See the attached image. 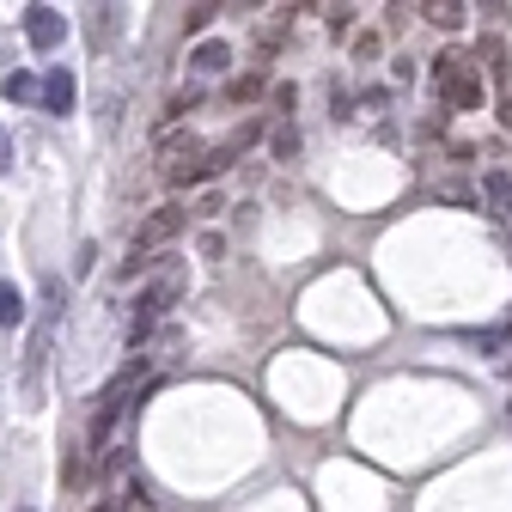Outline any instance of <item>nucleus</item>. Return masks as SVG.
<instances>
[{
	"label": "nucleus",
	"instance_id": "obj_8",
	"mask_svg": "<svg viewBox=\"0 0 512 512\" xmlns=\"http://www.w3.org/2000/svg\"><path fill=\"white\" fill-rule=\"evenodd\" d=\"M421 19H433L439 31H464L470 7H458V0H439V7H421Z\"/></svg>",
	"mask_w": 512,
	"mask_h": 512
},
{
	"label": "nucleus",
	"instance_id": "obj_16",
	"mask_svg": "<svg viewBox=\"0 0 512 512\" xmlns=\"http://www.w3.org/2000/svg\"><path fill=\"white\" fill-rule=\"evenodd\" d=\"M214 19H220V7H189V13H183V31H208Z\"/></svg>",
	"mask_w": 512,
	"mask_h": 512
},
{
	"label": "nucleus",
	"instance_id": "obj_4",
	"mask_svg": "<svg viewBox=\"0 0 512 512\" xmlns=\"http://www.w3.org/2000/svg\"><path fill=\"white\" fill-rule=\"evenodd\" d=\"M25 37H31V49H61V37H68V19H61L55 7H25Z\"/></svg>",
	"mask_w": 512,
	"mask_h": 512
},
{
	"label": "nucleus",
	"instance_id": "obj_6",
	"mask_svg": "<svg viewBox=\"0 0 512 512\" xmlns=\"http://www.w3.org/2000/svg\"><path fill=\"white\" fill-rule=\"evenodd\" d=\"M43 110L49 116H74V74L68 68H49L43 74Z\"/></svg>",
	"mask_w": 512,
	"mask_h": 512
},
{
	"label": "nucleus",
	"instance_id": "obj_13",
	"mask_svg": "<svg viewBox=\"0 0 512 512\" xmlns=\"http://www.w3.org/2000/svg\"><path fill=\"white\" fill-rule=\"evenodd\" d=\"M354 19H360V13H354V7H330V13H324V31H330V37H336V43H342V37H348V31H354Z\"/></svg>",
	"mask_w": 512,
	"mask_h": 512
},
{
	"label": "nucleus",
	"instance_id": "obj_15",
	"mask_svg": "<svg viewBox=\"0 0 512 512\" xmlns=\"http://www.w3.org/2000/svg\"><path fill=\"white\" fill-rule=\"evenodd\" d=\"M0 92H7L13 104H25V98H37V80L31 74H7V80H0Z\"/></svg>",
	"mask_w": 512,
	"mask_h": 512
},
{
	"label": "nucleus",
	"instance_id": "obj_18",
	"mask_svg": "<svg viewBox=\"0 0 512 512\" xmlns=\"http://www.w3.org/2000/svg\"><path fill=\"white\" fill-rule=\"evenodd\" d=\"M293 104H299V86H293V80H287V86H275V110H281V122L293 116Z\"/></svg>",
	"mask_w": 512,
	"mask_h": 512
},
{
	"label": "nucleus",
	"instance_id": "obj_3",
	"mask_svg": "<svg viewBox=\"0 0 512 512\" xmlns=\"http://www.w3.org/2000/svg\"><path fill=\"white\" fill-rule=\"evenodd\" d=\"M183 226H189V208H183V202H165V208H153V220L135 232V244H128V250H135V256H153V250H159L165 238H177Z\"/></svg>",
	"mask_w": 512,
	"mask_h": 512
},
{
	"label": "nucleus",
	"instance_id": "obj_1",
	"mask_svg": "<svg viewBox=\"0 0 512 512\" xmlns=\"http://www.w3.org/2000/svg\"><path fill=\"white\" fill-rule=\"evenodd\" d=\"M433 86H439L445 110H482L488 104V80H482V68H470L464 49H445L433 61Z\"/></svg>",
	"mask_w": 512,
	"mask_h": 512
},
{
	"label": "nucleus",
	"instance_id": "obj_14",
	"mask_svg": "<svg viewBox=\"0 0 512 512\" xmlns=\"http://www.w3.org/2000/svg\"><path fill=\"white\" fill-rule=\"evenodd\" d=\"M25 317V299H19V287H7L0 281V324H19Z\"/></svg>",
	"mask_w": 512,
	"mask_h": 512
},
{
	"label": "nucleus",
	"instance_id": "obj_19",
	"mask_svg": "<svg viewBox=\"0 0 512 512\" xmlns=\"http://www.w3.org/2000/svg\"><path fill=\"white\" fill-rule=\"evenodd\" d=\"M7 165H13V135L0 128V171H7Z\"/></svg>",
	"mask_w": 512,
	"mask_h": 512
},
{
	"label": "nucleus",
	"instance_id": "obj_2",
	"mask_svg": "<svg viewBox=\"0 0 512 512\" xmlns=\"http://www.w3.org/2000/svg\"><path fill=\"white\" fill-rule=\"evenodd\" d=\"M177 293H183V269H177V263H171L165 275H153V281L141 287V299L128 305V348H141V342L153 336V324H159V311H165V305H171Z\"/></svg>",
	"mask_w": 512,
	"mask_h": 512
},
{
	"label": "nucleus",
	"instance_id": "obj_10",
	"mask_svg": "<svg viewBox=\"0 0 512 512\" xmlns=\"http://www.w3.org/2000/svg\"><path fill=\"white\" fill-rule=\"evenodd\" d=\"M269 147H275V159H281V165H287V159H293V153H299V128H293V116H287V122H275V128H269Z\"/></svg>",
	"mask_w": 512,
	"mask_h": 512
},
{
	"label": "nucleus",
	"instance_id": "obj_7",
	"mask_svg": "<svg viewBox=\"0 0 512 512\" xmlns=\"http://www.w3.org/2000/svg\"><path fill=\"white\" fill-rule=\"evenodd\" d=\"M482 196H488L494 220L506 226V220H512V177H506V171H488V177H482Z\"/></svg>",
	"mask_w": 512,
	"mask_h": 512
},
{
	"label": "nucleus",
	"instance_id": "obj_12",
	"mask_svg": "<svg viewBox=\"0 0 512 512\" xmlns=\"http://www.w3.org/2000/svg\"><path fill=\"white\" fill-rule=\"evenodd\" d=\"M263 92H269V80H263V74H238V80L226 86V98H232V104H250V98H263Z\"/></svg>",
	"mask_w": 512,
	"mask_h": 512
},
{
	"label": "nucleus",
	"instance_id": "obj_5",
	"mask_svg": "<svg viewBox=\"0 0 512 512\" xmlns=\"http://www.w3.org/2000/svg\"><path fill=\"white\" fill-rule=\"evenodd\" d=\"M476 61H488V86H494L500 98H512V49H506L494 31L476 43Z\"/></svg>",
	"mask_w": 512,
	"mask_h": 512
},
{
	"label": "nucleus",
	"instance_id": "obj_21",
	"mask_svg": "<svg viewBox=\"0 0 512 512\" xmlns=\"http://www.w3.org/2000/svg\"><path fill=\"white\" fill-rule=\"evenodd\" d=\"M13 512H31V506H13Z\"/></svg>",
	"mask_w": 512,
	"mask_h": 512
},
{
	"label": "nucleus",
	"instance_id": "obj_11",
	"mask_svg": "<svg viewBox=\"0 0 512 512\" xmlns=\"http://www.w3.org/2000/svg\"><path fill=\"white\" fill-rule=\"evenodd\" d=\"M196 104H202V98H196V92H183V98H171V104H165V116H159V122H153V135H165V128H177V122H183V116H189V110H196Z\"/></svg>",
	"mask_w": 512,
	"mask_h": 512
},
{
	"label": "nucleus",
	"instance_id": "obj_20",
	"mask_svg": "<svg viewBox=\"0 0 512 512\" xmlns=\"http://www.w3.org/2000/svg\"><path fill=\"white\" fill-rule=\"evenodd\" d=\"M98 512H128V500H104V506H98Z\"/></svg>",
	"mask_w": 512,
	"mask_h": 512
},
{
	"label": "nucleus",
	"instance_id": "obj_9",
	"mask_svg": "<svg viewBox=\"0 0 512 512\" xmlns=\"http://www.w3.org/2000/svg\"><path fill=\"white\" fill-rule=\"evenodd\" d=\"M226 61H232L226 43H202L196 55H189V68H196V74H226Z\"/></svg>",
	"mask_w": 512,
	"mask_h": 512
},
{
	"label": "nucleus",
	"instance_id": "obj_17",
	"mask_svg": "<svg viewBox=\"0 0 512 512\" xmlns=\"http://www.w3.org/2000/svg\"><path fill=\"white\" fill-rule=\"evenodd\" d=\"M378 49H384V37H378V31H360V37H354V55H360V61H372Z\"/></svg>",
	"mask_w": 512,
	"mask_h": 512
}]
</instances>
